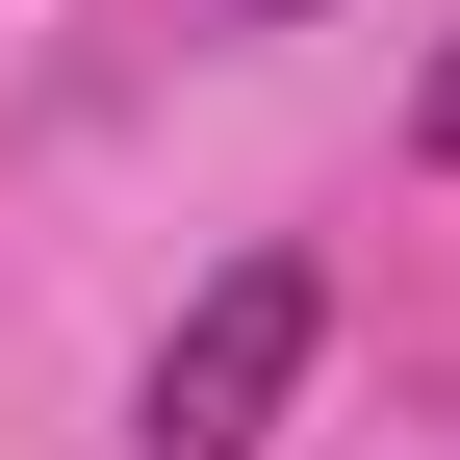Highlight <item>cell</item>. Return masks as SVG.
I'll return each instance as SVG.
<instances>
[{"mask_svg":"<svg viewBox=\"0 0 460 460\" xmlns=\"http://www.w3.org/2000/svg\"><path fill=\"white\" fill-rule=\"evenodd\" d=\"M307 332H332V281L307 256H230L180 332H154V384H128V460H256L281 435V384H307Z\"/></svg>","mask_w":460,"mask_h":460,"instance_id":"1","label":"cell"},{"mask_svg":"<svg viewBox=\"0 0 460 460\" xmlns=\"http://www.w3.org/2000/svg\"><path fill=\"white\" fill-rule=\"evenodd\" d=\"M410 154H435V180H460V51H435V102H410Z\"/></svg>","mask_w":460,"mask_h":460,"instance_id":"2","label":"cell"},{"mask_svg":"<svg viewBox=\"0 0 460 460\" xmlns=\"http://www.w3.org/2000/svg\"><path fill=\"white\" fill-rule=\"evenodd\" d=\"M230 26H307V0H230Z\"/></svg>","mask_w":460,"mask_h":460,"instance_id":"3","label":"cell"}]
</instances>
